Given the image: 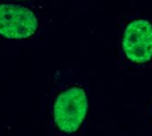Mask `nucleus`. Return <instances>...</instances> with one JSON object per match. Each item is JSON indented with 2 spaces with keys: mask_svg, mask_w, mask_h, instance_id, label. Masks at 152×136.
Returning a JSON list of instances; mask_svg holds the SVG:
<instances>
[{
  "mask_svg": "<svg viewBox=\"0 0 152 136\" xmlns=\"http://www.w3.org/2000/svg\"><path fill=\"white\" fill-rule=\"evenodd\" d=\"M88 109L85 91L79 86L70 87L56 97L54 104V120L65 133L77 131L84 121Z\"/></svg>",
  "mask_w": 152,
  "mask_h": 136,
  "instance_id": "nucleus-1",
  "label": "nucleus"
},
{
  "mask_svg": "<svg viewBox=\"0 0 152 136\" xmlns=\"http://www.w3.org/2000/svg\"><path fill=\"white\" fill-rule=\"evenodd\" d=\"M123 48L132 62L149 61L152 59V25L145 19L131 21L124 30Z\"/></svg>",
  "mask_w": 152,
  "mask_h": 136,
  "instance_id": "nucleus-3",
  "label": "nucleus"
},
{
  "mask_svg": "<svg viewBox=\"0 0 152 136\" xmlns=\"http://www.w3.org/2000/svg\"><path fill=\"white\" fill-rule=\"evenodd\" d=\"M38 21L28 8L15 4H0V35L23 39L36 33Z\"/></svg>",
  "mask_w": 152,
  "mask_h": 136,
  "instance_id": "nucleus-2",
  "label": "nucleus"
}]
</instances>
